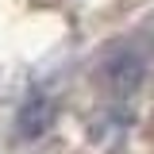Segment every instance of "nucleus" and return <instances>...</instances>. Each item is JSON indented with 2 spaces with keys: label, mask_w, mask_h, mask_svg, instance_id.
<instances>
[{
  "label": "nucleus",
  "mask_w": 154,
  "mask_h": 154,
  "mask_svg": "<svg viewBox=\"0 0 154 154\" xmlns=\"http://www.w3.org/2000/svg\"><path fill=\"white\" fill-rule=\"evenodd\" d=\"M100 81H104V89L112 96H131L143 89V81H146V58L139 54L135 46H116L104 54L100 62Z\"/></svg>",
  "instance_id": "nucleus-1"
},
{
  "label": "nucleus",
  "mask_w": 154,
  "mask_h": 154,
  "mask_svg": "<svg viewBox=\"0 0 154 154\" xmlns=\"http://www.w3.org/2000/svg\"><path fill=\"white\" fill-rule=\"evenodd\" d=\"M54 119H58V100L46 96L42 89H35V93H27V100L16 112V131L23 139H38V135H46L54 127Z\"/></svg>",
  "instance_id": "nucleus-2"
}]
</instances>
